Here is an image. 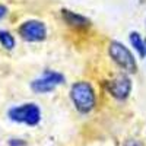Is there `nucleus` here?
<instances>
[{
	"instance_id": "obj_4",
	"label": "nucleus",
	"mask_w": 146,
	"mask_h": 146,
	"mask_svg": "<svg viewBox=\"0 0 146 146\" xmlns=\"http://www.w3.org/2000/svg\"><path fill=\"white\" fill-rule=\"evenodd\" d=\"M64 80H66L64 75H62L60 72L47 69L42 72L40 78H36L31 82V89L35 94H48V92H53L58 85H63Z\"/></svg>"
},
{
	"instance_id": "obj_3",
	"label": "nucleus",
	"mask_w": 146,
	"mask_h": 146,
	"mask_svg": "<svg viewBox=\"0 0 146 146\" xmlns=\"http://www.w3.org/2000/svg\"><path fill=\"white\" fill-rule=\"evenodd\" d=\"M108 54L113 62L126 73H136L137 63L131 51L120 41H111L108 45Z\"/></svg>"
},
{
	"instance_id": "obj_11",
	"label": "nucleus",
	"mask_w": 146,
	"mask_h": 146,
	"mask_svg": "<svg viewBox=\"0 0 146 146\" xmlns=\"http://www.w3.org/2000/svg\"><path fill=\"white\" fill-rule=\"evenodd\" d=\"M123 146H145V143L140 142L139 139H127L123 143Z\"/></svg>"
},
{
	"instance_id": "obj_13",
	"label": "nucleus",
	"mask_w": 146,
	"mask_h": 146,
	"mask_svg": "<svg viewBox=\"0 0 146 146\" xmlns=\"http://www.w3.org/2000/svg\"><path fill=\"white\" fill-rule=\"evenodd\" d=\"M145 45H146V40H145Z\"/></svg>"
},
{
	"instance_id": "obj_12",
	"label": "nucleus",
	"mask_w": 146,
	"mask_h": 146,
	"mask_svg": "<svg viewBox=\"0 0 146 146\" xmlns=\"http://www.w3.org/2000/svg\"><path fill=\"white\" fill-rule=\"evenodd\" d=\"M7 12H9L7 6H5V5H2V3H0V21H2V19H5V18H6V15H7Z\"/></svg>"
},
{
	"instance_id": "obj_1",
	"label": "nucleus",
	"mask_w": 146,
	"mask_h": 146,
	"mask_svg": "<svg viewBox=\"0 0 146 146\" xmlns=\"http://www.w3.org/2000/svg\"><path fill=\"white\" fill-rule=\"evenodd\" d=\"M70 101L79 114H89L96 105V96L89 82L79 80L70 86Z\"/></svg>"
},
{
	"instance_id": "obj_10",
	"label": "nucleus",
	"mask_w": 146,
	"mask_h": 146,
	"mask_svg": "<svg viewBox=\"0 0 146 146\" xmlns=\"http://www.w3.org/2000/svg\"><path fill=\"white\" fill-rule=\"evenodd\" d=\"M7 146H27V142L23 139H18V137H12L7 140Z\"/></svg>"
},
{
	"instance_id": "obj_2",
	"label": "nucleus",
	"mask_w": 146,
	"mask_h": 146,
	"mask_svg": "<svg viewBox=\"0 0 146 146\" xmlns=\"http://www.w3.org/2000/svg\"><path fill=\"white\" fill-rule=\"evenodd\" d=\"M7 117L10 121L35 127L41 121V108L35 102H25L7 110Z\"/></svg>"
},
{
	"instance_id": "obj_6",
	"label": "nucleus",
	"mask_w": 146,
	"mask_h": 146,
	"mask_svg": "<svg viewBox=\"0 0 146 146\" xmlns=\"http://www.w3.org/2000/svg\"><path fill=\"white\" fill-rule=\"evenodd\" d=\"M131 79L129 78L127 73H120L115 78L110 79L105 82V89L107 92L113 96V98L118 101H124L129 98V95L131 94Z\"/></svg>"
},
{
	"instance_id": "obj_8",
	"label": "nucleus",
	"mask_w": 146,
	"mask_h": 146,
	"mask_svg": "<svg viewBox=\"0 0 146 146\" xmlns=\"http://www.w3.org/2000/svg\"><path fill=\"white\" fill-rule=\"evenodd\" d=\"M129 41H130V45L135 48V51L139 54V57L145 58L146 57V45H145L143 36L137 31H131L129 34Z\"/></svg>"
},
{
	"instance_id": "obj_5",
	"label": "nucleus",
	"mask_w": 146,
	"mask_h": 146,
	"mask_svg": "<svg viewBox=\"0 0 146 146\" xmlns=\"http://www.w3.org/2000/svg\"><path fill=\"white\" fill-rule=\"evenodd\" d=\"M22 40L28 42H41L47 38V27L42 21L38 19H28L22 22L18 28Z\"/></svg>"
},
{
	"instance_id": "obj_7",
	"label": "nucleus",
	"mask_w": 146,
	"mask_h": 146,
	"mask_svg": "<svg viewBox=\"0 0 146 146\" xmlns=\"http://www.w3.org/2000/svg\"><path fill=\"white\" fill-rule=\"evenodd\" d=\"M60 15H62L63 21L67 25H70L73 28H88L91 25V21L86 16L76 13V12H72L69 9H62L60 10Z\"/></svg>"
},
{
	"instance_id": "obj_9",
	"label": "nucleus",
	"mask_w": 146,
	"mask_h": 146,
	"mask_svg": "<svg viewBox=\"0 0 146 146\" xmlns=\"http://www.w3.org/2000/svg\"><path fill=\"white\" fill-rule=\"evenodd\" d=\"M0 44H2V47L6 48V50H13L15 45H16V40L9 31L0 29Z\"/></svg>"
}]
</instances>
